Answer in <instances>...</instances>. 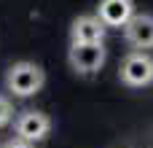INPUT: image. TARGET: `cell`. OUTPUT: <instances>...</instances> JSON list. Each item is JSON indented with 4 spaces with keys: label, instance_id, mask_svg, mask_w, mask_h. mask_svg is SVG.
Listing matches in <instances>:
<instances>
[{
    "label": "cell",
    "instance_id": "5",
    "mask_svg": "<svg viewBox=\"0 0 153 148\" xmlns=\"http://www.w3.org/2000/svg\"><path fill=\"white\" fill-rule=\"evenodd\" d=\"M134 16V3L132 0H100L97 19L105 27H124Z\"/></svg>",
    "mask_w": 153,
    "mask_h": 148
},
{
    "label": "cell",
    "instance_id": "1",
    "mask_svg": "<svg viewBox=\"0 0 153 148\" xmlns=\"http://www.w3.org/2000/svg\"><path fill=\"white\" fill-rule=\"evenodd\" d=\"M43 84H46V73L35 62H16L5 73V86L16 97H32L43 89Z\"/></svg>",
    "mask_w": 153,
    "mask_h": 148
},
{
    "label": "cell",
    "instance_id": "3",
    "mask_svg": "<svg viewBox=\"0 0 153 148\" xmlns=\"http://www.w3.org/2000/svg\"><path fill=\"white\" fill-rule=\"evenodd\" d=\"M121 81L129 86H148L153 81V57L143 51L129 54L121 65Z\"/></svg>",
    "mask_w": 153,
    "mask_h": 148
},
{
    "label": "cell",
    "instance_id": "2",
    "mask_svg": "<svg viewBox=\"0 0 153 148\" xmlns=\"http://www.w3.org/2000/svg\"><path fill=\"white\" fill-rule=\"evenodd\" d=\"M70 65L78 73H97L105 65V49L102 43H73L70 46Z\"/></svg>",
    "mask_w": 153,
    "mask_h": 148
},
{
    "label": "cell",
    "instance_id": "4",
    "mask_svg": "<svg viewBox=\"0 0 153 148\" xmlns=\"http://www.w3.org/2000/svg\"><path fill=\"white\" fill-rule=\"evenodd\" d=\"M13 127H16L19 140L35 143V140H43V138L48 135L51 119H48L46 113H40V111H24V113H19V119H16Z\"/></svg>",
    "mask_w": 153,
    "mask_h": 148
},
{
    "label": "cell",
    "instance_id": "9",
    "mask_svg": "<svg viewBox=\"0 0 153 148\" xmlns=\"http://www.w3.org/2000/svg\"><path fill=\"white\" fill-rule=\"evenodd\" d=\"M3 148H30V143H24V140H11V143H5Z\"/></svg>",
    "mask_w": 153,
    "mask_h": 148
},
{
    "label": "cell",
    "instance_id": "8",
    "mask_svg": "<svg viewBox=\"0 0 153 148\" xmlns=\"http://www.w3.org/2000/svg\"><path fill=\"white\" fill-rule=\"evenodd\" d=\"M11 119H13V108H11V102L5 97H0V127H5Z\"/></svg>",
    "mask_w": 153,
    "mask_h": 148
},
{
    "label": "cell",
    "instance_id": "6",
    "mask_svg": "<svg viewBox=\"0 0 153 148\" xmlns=\"http://www.w3.org/2000/svg\"><path fill=\"white\" fill-rule=\"evenodd\" d=\"M124 35L134 49H151L153 46V16L151 13H134L124 24Z\"/></svg>",
    "mask_w": 153,
    "mask_h": 148
},
{
    "label": "cell",
    "instance_id": "7",
    "mask_svg": "<svg viewBox=\"0 0 153 148\" xmlns=\"http://www.w3.org/2000/svg\"><path fill=\"white\" fill-rule=\"evenodd\" d=\"M70 38H73V43H102L105 40V24L97 16L83 13V16H78L73 22Z\"/></svg>",
    "mask_w": 153,
    "mask_h": 148
}]
</instances>
